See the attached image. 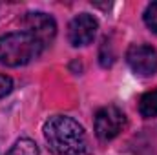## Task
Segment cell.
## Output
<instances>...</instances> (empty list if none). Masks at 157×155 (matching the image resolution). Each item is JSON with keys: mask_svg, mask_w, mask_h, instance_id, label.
<instances>
[{"mask_svg": "<svg viewBox=\"0 0 157 155\" xmlns=\"http://www.w3.org/2000/svg\"><path fill=\"white\" fill-rule=\"evenodd\" d=\"M124 126H126V115L117 106H104L95 115V135L102 142L115 139Z\"/></svg>", "mask_w": 157, "mask_h": 155, "instance_id": "3", "label": "cell"}, {"mask_svg": "<svg viewBox=\"0 0 157 155\" xmlns=\"http://www.w3.org/2000/svg\"><path fill=\"white\" fill-rule=\"evenodd\" d=\"M44 139L55 155H86L88 139L75 119L55 115L44 124Z\"/></svg>", "mask_w": 157, "mask_h": 155, "instance_id": "1", "label": "cell"}, {"mask_svg": "<svg viewBox=\"0 0 157 155\" xmlns=\"http://www.w3.org/2000/svg\"><path fill=\"white\" fill-rule=\"evenodd\" d=\"M97 29H99L97 18L90 13H80L70 22V28H68L70 44L75 47L91 44V40L97 35Z\"/></svg>", "mask_w": 157, "mask_h": 155, "instance_id": "6", "label": "cell"}, {"mask_svg": "<svg viewBox=\"0 0 157 155\" xmlns=\"http://www.w3.org/2000/svg\"><path fill=\"white\" fill-rule=\"evenodd\" d=\"M24 26H26V31L31 33L44 47L49 46V44L55 40L57 24H55L53 17H49L48 13H42V11L28 13V15L24 17Z\"/></svg>", "mask_w": 157, "mask_h": 155, "instance_id": "5", "label": "cell"}, {"mask_svg": "<svg viewBox=\"0 0 157 155\" xmlns=\"http://www.w3.org/2000/svg\"><path fill=\"white\" fill-rule=\"evenodd\" d=\"M144 24L154 33H157V2H152L146 7V11H144Z\"/></svg>", "mask_w": 157, "mask_h": 155, "instance_id": "9", "label": "cell"}, {"mask_svg": "<svg viewBox=\"0 0 157 155\" xmlns=\"http://www.w3.org/2000/svg\"><path fill=\"white\" fill-rule=\"evenodd\" d=\"M139 113L144 119L157 117V89H152L144 93L139 100Z\"/></svg>", "mask_w": 157, "mask_h": 155, "instance_id": "7", "label": "cell"}, {"mask_svg": "<svg viewBox=\"0 0 157 155\" xmlns=\"http://www.w3.org/2000/svg\"><path fill=\"white\" fill-rule=\"evenodd\" d=\"M7 155H39V146L31 139H18L11 146Z\"/></svg>", "mask_w": 157, "mask_h": 155, "instance_id": "8", "label": "cell"}, {"mask_svg": "<svg viewBox=\"0 0 157 155\" xmlns=\"http://www.w3.org/2000/svg\"><path fill=\"white\" fill-rule=\"evenodd\" d=\"M130 70L139 77H152L157 71V51L148 44H132L126 51Z\"/></svg>", "mask_w": 157, "mask_h": 155, "instance_id": "4", "label": "cell"}, {"mask_svg": "<svg viewBox=\"0 0 157 155\" xmlns=\"http://www.w3.org/2000/svg\"><path fill=\"white\" fill-rule=\"evenodd\" d=\"M11 89H13V80H11V77H7V75H0V99L6 97Z\"/></svg>", "mask_w": 157, "mask_h": 155, "instance_id": "10", "label": "cell"}, {"mask_svg": "<svg viewBox=\"0 0 157 155\" xmlns=\"http://www.w3.org/2000/svg\"><path fill=\"white\" fill-rule=\"evenodd\" d=\"M44 46L28 31H13L0 37V62L11 68L26 66L42 53Z\"/></svg>", "mask_w": 157, "mask_h": 155, "instance_id": "2", "label": "cell"}]
</instances>
